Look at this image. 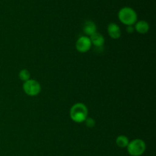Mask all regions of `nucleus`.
<instances>
[{
	"label": "nucleus",
	"instance_id": "9d476101",
	"mask_svg": "<svg viewBox=\"0 0 156 156\" xmlns=\"http://www.w3.org/2000/svg\"><path fill=\"white\" fill-rule=\"evenodd\" d=\"M129 143V139L126 136L123 135L119 136L116 140V143H117V146L120 148H126Z\"/></svg>",
	"mask_w": 156,
	"mask_h": 156
},
{
	"label": "nucleus",
	"instance_id": "6e6552de",
	"mask_svg": "<svg viewBox=\"0 0 156 156\" xmlns=\"http://www.w3.org/2000/svg\"><path fill=\"white\" fill-rule=\"evenodd\" d=\"M83 30L88 36H91L93 34L97 32V26L92 21H86L84 24Z\"/></svg>",
	"mask_w": 156,
	"mask_h": 156
},
{
	"label": "nucleus",
	"instance_id": "0eeeda50",
	"mask_svg": "<svg viewBox=\"0 0 156 156\" xmlns=\"http://www.w3.org/2000/svg\"><path fill=\"white\" fill-rule=\"evenodd\" d=\"M89 38L91 40V44L94 45L98 48H101L105 44V38H104L103 35L98 32H95L92 35H91Z\"/></svg>",
	"mask_w": 156,
	"mask_h": 156
},
{
	"label": "nucleus",
	"instance_id": "20e7f679",
	"mask_svg": "<svg viewBox=\"0 0 156 156\" xmlns=\"http://www.w3.org/2000/svg\"><path fill=\"white\" fill-rule=\"evenodd\" d=\"M23 90L28 96H36L41 92V87L37 81L29 79L24 82L23 85Z\"/></svg>",
	"mask_w": 156,
	"mask_h": 156
},
{
	"label": "nucleus",
	"instance_id": "f8f14e48",
	"mask_svg": "<svg viewBox=\"0 0 156 156\" xmlns=\"http://www.w3.org/2000/svg\"><path fill=\"white\" fill-rule=\"evenodd\" d=\"M85 122L86 126L89 128L94 127V126L95 125V121H94V119L91 118V117H87L86 120H85Z\"/></svg>",
	"mask_w": 156,
	"mask_h": 156
},
{
	"label": "nucleus",
	"instance_id": "ddd939ff",
	"mask_svg": "<svg viewBox=\"0 0 156 156\" xmlns=\"http://www.w3.org/2000/svg\"><path fill=\"white\" fill-rule=\"evenodd\" d=\"M134 30H135V29H134V27L133 25H129L126 27V31H127L128 33L132 34L133 33Z\"/></svg>",
	"mask_w": 156,
	"mask_h": 156
},
{
	"label": "nucleus",
	"instance_id": "7ed1b4c3",
	"mask_svg": "<svg viewBox=\"0 0 156 156\" xmlns=\"http://www.w3.org/2000/svg\"><path fill=\"white\" fill-rule=\"evenodd\" d=\"M128 153L131 156H141L146 149V143L140 139H136L129 142L127 146Z\"/></svg>",
	"mask_w": 156,
	"mask_h": 156
},
{
	"label": "nucleus",
	"instance_id": "1a4fd4ad",
	"mask_svg": "<svg viewBox=\"0 0 156 156\" xmlns=\"http://www.w3.org/2000/svg\"><path fill=\"white\" fill-rule=\"evenodd\" d=\"M134 29L136 30L138 33L144 34L147 33L149 30V24L147 21H136L135 24V27Z\"/></svg>",
	"mask_w": 156,
	"mask_h": 156
},
{
	"label": "nucleus",
	"instance_id": "423d86ee",
	"mask_svg": "<svg viewBox=\"0 0 156 156\" xmlns=\"http://www.w3.org/2000/svg\"><path fill=\"white\" fill-rule=\"evenodd\" d=\"M108 33L112 39H118L121 36L120 27L115 23H110L108 26Z\"/></svg>",
	"mask_w": 156,
	"mask_h": 156
},
{
	"label": "nucleus",
	"instance_id": "39448f33",
	"mask_svg": "<svg viewBox=\"0 0 156 156\" xmlns=\"http://www.w3.org/2000/svg\"><path fill=\"white\" fill-rule=\"evenodd\" d=\"M91 42L89 37L82 36L77 40L76 43V48L80 53H86L91 49Z\"/></svg>",
	"mask_w": 156,
	"mask_h": 156
},
{
	"label": "nucleus",
	"instance_id": "f03ea898",
	"mask_svg": "<svg viewBox=\"0 0 156 156\" xmlns=\"http://www.w3.org/2000/svg\"><path fill=\"white\" fill-rule=\"evenodd\" d=\"M118 18L125 25H133L137 21V14L132 8L124 7L119 11Z\"/></svg>",
	"mask_w": 156,
	"mask_h": 156
},
{
	"label": "nucleus",
	"instance_id": "f257e3e1",
	"mask_svg": "<svg viewBox=\"0 0 156 156\" xmlns=\"http://www.w3.org/2000/svg\"><path fill=\"white\" fill-rule=\"evenodd\" d=\"M88 108L84 104L76 103L70 109V117L76 123H82L88 117Z\"/></svg>",
	"mask_w": 156,
	"mask_h": 156
},
{
	"label": "nucleus",
	"instance_id": "9b49d317",
	"mask_svg": "<svg viewBox=\"0 0 156 156\" xmlns=\"http://www.w3.org/2000/svg\"><path fill=\"white\" fill-rule=\"evenodd\" d=\"M18 76H19V79H21V81H24V82L29 80L30 77L29 71L27 69H21V71L19 72V75H18Z\"/></svg>",
	"mask_w": 156,
	"mask_h": 156
}]
</instances>
